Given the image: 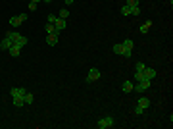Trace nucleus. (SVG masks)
Masks as SVG:
<instances>
[{
  "mask_svg": "<svg viewBox=\"0 0 173 129\" xmlns=\"http://www.w3.org/2000/svg\"><path fill=\"white\" fill-rule=\"evenodd\" d=\"M33 100H35L33 92H25V95H23V102H25V104H33Z\"/></svg>",
  "mask_w": 173,
  "mask_h": 129,
  "instance_id": "obj_19",
  "label": "nucleus"
},
{
  "mask_svg": "<svg viewBox=\"0 0 173 129\" xmlns=\"http://www.w3.org/2000/svg\"><path fill=\"white\" fill-rule=\"evenodd\" d=\"M58 39H60V35H46V42H48L50 46H56Z\"/></svg>",
  "mask_w": 173,
  "mask_h": 129,
  "instance_id": "obj_12",
  "label": "nucleus"
},
{
  "mask_svg": "<svg viewBox=\"0 0 173 129\" xmlns=\"http://www.w3.org/2000/svg\"><path fill=\"white\" fill-rule=\"evenodd\" d=\"M112 50H113V54H119V56H123V44H121V42L113 44V46H112Z\"/></svg>",
  "mask_w": 173,
  "mask_h": 129,
  "instance_id": "obj_17",
  "label": "nucleus"
},
{
  "mask_svg": "<svg viewBox=\"0 0 173 129\" xmlns=\"http://www.w3.org/2000/svg\"><path fill=\"white\" fill-rule=\"evenodd\" d=\"M41 2H46V4H50V2H52V0H41Z\"/></svg>",
  "mask_w": 173,
  "mask_h": 129,
  "instance_id": "obj_30",
  "label": "nucleus"
},
{
  "mask_svg": "<svg viewBox=\"0 0 173 129\" xmlns=\"http://www.w3.org/2000/svg\"><path fill=\"white\" fill-rule=\"evenodd\" d=\"M100 79V69L98 67H90L89 69V73H87V81L89 83H94V81Z\"/></svg>",
  "mask_w": 173,
  "mask_h": 129,
  "instance_id": "obj_4",
  "label": "nucleus"
},
{
  "mask_svg": "<svg viewBox=\"0 0 173 129\" xmlns=\"http://www.w3.org/2000/svg\"><path fill=\"white\" fill-rule=\"evenodd\" d=\"M150 85H152V81H148V79H144V81H137V83H133V91L142 92V91L150 89Z\"/></svg>",
  "mask_w": 173,
  "mask_h": 129,
  "instance_id": "obj_3",
  "label": "nucleus"
},
{
  "mask_svg": "<svg viewBox=\"0 0 173 129\" xmlns=\"http://www.w3.org/2000/svg\"><path fill=\"white\" fill-rule=\"evenodd\" d=\"M12 44H14V42H12L8 37H4V39H2V42H0V50H10V46H12Z\"/></svg>",
  "mask_w": 173,
  "mask_h": 129,
  "instance_id": "obj_14",
  "label": "nucleus"
},
{
  "mask_svg": "<svg viewBox=\"0 0 173 129\" xmlns=\"http://www.w3.org/2000/svg\"><path fill=\"white\" fill-rule=\"evenodd\" d=\"M27 19V14H19V16H14V17H10V25L12 27H17V25H21L23 21Z\"/></svg>",
  "mask_w": 173,
  "mask_h": 129,
  "instance_id": "obj_6",
  "label": "nucleus"
},
{
  "mask_svg": "<svg viewBox=\"0 0 173 129\" xmlns=\"http://www.w3.org/2000/svg\"><path fill=\"white\" fill-rule=\"evenodd\" d=\"M64 2H65V4L69 6V4H73V2H75V0H64Z\"/></svg>",
  "mask_w": 173,
  "mask_h": 129,
  "instance_id": "obj_29",
  "label": "nucleus"
},
{
  "mask_svg": "<svg viewBox=\"0 0 173 129\" xmlns=\"http://www.w3.org/2000/svg\"><path fill=\"white\" fill-rule=\"evenodd\" d=\"M142 112H144V110H142V108H141V106H137V108H135V114H137V116H141V114H142Z\"/></svg>",
  "mask_w": 173,
  "mask_h": 129,
  "instance_id": "obj_27",
  "label": "nucleus"
},
{
  "mask_svg": "<svg viewBox=\"0 0 173 129\" xmlns=\"http://www.w3.org/2000/svg\"><path fill=\"white\" fill-rule=\"evenodd\" d=\"M135 81H144V75H142V72H135Z\"/></svg>",
  "mask_w": 173,
  "mask_h": 129,
  "instance_id": "obj_24",
  "label": "nucleus"
},
{
  "mask_svg": "<svg viewBox=\"0 0 173 129\" xmlns=\"http://www.w3.org/2000/svg\"><path fill=\"white\" fill-rule=\"evenodd\" d=\"M121 44H123V56L125 58H131V54H133V41L131 39H125Z\"/></svg>",
  "mask_w": 173,
  "mask_h": 129,
  "instance_id": "obj_5",
  "label": "nucleus"
},
{
  "mask_svg": "<svg viewBox=\"0 0 173 129\" xmlns=\"http://www.w3.org/2000/svg\"><path fill=\"white\" fill-rule=\"evenodd\" d=\"M29 10L35 12V10H37V4H35V2H29Z\"/></svg>",
  "mask_w": 173,
  "mask_h": 129,
  "instance_id": "obj_28",
  "label": "nucleus"
},
{
  "mask_svg": "<svg viewBox=\"0 0 173 129\" xmlns=\"http://www.w3.org/2000/svg\"><path fill=\"white\" fill-rule=\"evenodd\" d=\"M137 106H141L142 110H146L150 106V98L148 97H141V98H138V102H137Z\"/></svg>",
  "mask_w": 173,
  "mask_h": 129,
  "instance_id": "obj_9",
  "label": "nucleus"
},
{
  "mask_svg": "<svg viewBox=\"0 0 173 129\" xmlns=\"http://www.w3.org/2000/svg\"><path fill=\"white\" fill-rule=\"evenodd\" d=\"M8 52H10V56H14V58H17V56L21 54V46H17V44H12Z\"/></svg>",
  "mask_w": 173,
  "mask_h": 129,
  "instance_id": "obj_10",
  "label": "nucleus"
},
{
  "mask_svg": "<svg viewBox=\"0 0 173 129\" xmlns=\"http://www.w3.org/2000/svg\"><path fill=\"white\" fill-rule=\"evenodd\" d=\"M127 6H138V0H127Z\"/></svg>",
  "mask_w": 173,
  "mask_h": 129,
  "instance_id": "obj_25",
  "label": "nucleus"
},
{
  "mask_svg": "<svg viewBox=\"0 0 173 129\" xmlns=\"http://www.w3.org/2000/svg\"><path fill=\"white\" fill-rule=\"evenodd\" d=\"M131 16H141V8H138V6H133V8H131Z\"/></svg>",
  "mask_w": 173,
  "mask_h": 129,
  "instance_id": "obj_21",
  "label": "nucleus"
},
{
  "mask_svg": "<svg viewBox=\"0 0 173 129\" xmlns=\"http://www.w3.org/2000/svg\"><path fill=\"white\" fill-rule=\"evenodd\" d=\"M121 14H123V16H131V6L123 4V8H121Z\"/></svg>",
  "mask_w": 173,
  "mask_h": 129,
  "instance_id": "obj_20",
  "label": "nucleus"
},
{
  "mask_svg": "<svg viewBox=\"0 0 173 129\" xmlns=\"http://www.w3.org/2000/svg\"><path fill=\"white\" fill-rule=\"evenodd\" d=\"M12 102H14L16 108H23V106H25V102H23V97H12Z\"/></svg>",
  "mask_w": 173,
  "mask_h": 129,
  "instance_id": "obj_13",
  "label": "nucleus"
},
{
  "mask_svg": "<svg viewBox=\"0 0 173 129\" xmlns=\"http://www.w3.org/2000/svg\"><path fill=\"white\" fill-rule=\"evenodd\" d=\"M46 35H60V31H56L52 23H46Z\"/></svg>",
  "mask_w": 173,
  "mask_h": 129,
  "instance_id": "obj_16",
  "label": "nucleus"
},
{
  "mask_svg": "<svg viewBox=\"0 0 173 129\" xmlns=\"http://www.w3.org/2000/svg\"><path fill=\"white\" fill-rule=\"evenodd\" d=\"M56 17H58V16H48V17H46V21H48V23H54Z\"/></svg>",
  "mask_w": 173,
  "mask_h": 129,
  "instance_id": "obj_26",
  "label": "nucleus"
},
{
  "mask_svg": "<svg viewBox=\"0 0 173 129\" xmlns=\"http://www.w3.org/2000/svg\"><path fill=\"white\" fill-rule=\"evenodd\" d=\"M96 127H98V129H110V127H113V118H112V116L100 118L98 123H96Z\"/></svg>",
  "mask_w": 173,
  "mask_h": 129,
  "instance_id": "obj_2",
  "label": "nucleus"
},
{
  "mask_svg": "<svg viewBox=\"0 0 173 129\" xmlns=\"http://www.w3.org/2000/svg\"><path fill=\"white\" fill-rule=\"evenodd\" d=\"M150 27H152V21L148 19V21H144L142 25H141V29H138V31H141V33L144 35V33H148V29H150Z\"/></svg>",
  "mask_w": 173,
  "mask_h": 129,
  "instance_id": "obj_18",
  "label": "nucleus"
},
{
  "mask_svg": "<svg viewBox=\"0 0 173 129\" xmlns=\"http://www.w3.org/2000/svg\"><path fill=\"white\" fill-rule=\"evenodd\" d=\"M67 16H69V12L64 8V10H60V16H58V17H62V19H67Z\"/></svg>",
  "mask_w": 173,
  "mask_h": 129,
  "instance_id": "obj_23",
  "label": "nucleus"
},
{
  "mask_svg": "<svg viewBox=\"0 0 173 129\" xmlns=\"http://www.w3.org/2000/svg\"><path fill=\"white\" fill-rule=\"evenodd\" d=\"M121 89H123V92H131L133 91V81H123V85H121Z\"/></svg>",
  "mask_w": 173,
  "mask_h": 129,
  "instance_id": "obj_15",
  "label": "nucleus"
},
{
  "mask_svg": "<svg viewBox=\"0 0 173 129\" xmlns=\"http://www.w3.org/2000/svg\"><path fill=\"white\" fill-rule=\"evenodd\" d=\"M6 37L12 41V42H14V44H17V46H21V48H23V46H25L27 44V39L25 37H23V35H19L17 31H8V35H6Z\"/></svg>",
  "mask_w": 173,
  "mask_h": 129,
  "instance_id": "obj_1",
  "label": "nucleus"
},
{
  "mask_svg": "<svg viewBox=\"0 0 173 129\" xmlns=\"http://www.w3.org/2000/svg\"><path fill=\"white\" fill-rule=\"evenodd\" d=\"M10 92H12V97H23V95H25L27 91L23 89V87H14V89H12Z\"/></svg>",
  "mask_w": 173,
  "mask_h": 129,
  "instance_id": "obj_11",
  "label": "nucleus"
},
{
  "mask_svg": "<svg viewBox=\"0 0 173 129\" xmlns=\"http://www.w3.org/2000/svg\"><path fill=\"white\" fill-rule=\"evenodd\" d=\"M52 25L56 27V31H60V33H62V31L65 29V25H67V23H65V19H62V17H56V21L52 23Z\"/></svg>",
  "mask_w": 173,
  "mask_h": 129,
  "instance_id": "obj_8",
  "label": "nucleus"
},
{
  "mask_svg": "<svg viewBox=\"0 0 173 129\" xmlns=\"http://www.w3.org/2000/svg\"><path fill=\"white\" fill-rule=\"evenodd\" d=\"M31 2H35V4H39V2H41V0H31Z\"/></svg>",
  "mask_w": 173,
  "mask_h": 129,
  "instance_id": "obj_31",
  "label": "nucleus"
},
{
  "mask_svg": "<svg viewBox=\"0 0 173 129\" xmlns=\"http://www.w3.org/2000/svg\"><path fill=\"white\" fill-rule=\"evenodd\" d=\"M142 75H144V79L152 81V79L156 77V69H154V67H144V69H142Z\"/></svg>",
  "mask_w": 173,
  "mask_h": 129,
  "instance_id": "obj_7",
  "label": "nucleus"
},
{
  "mask_svg": "<svg viewBox=\"0 0 173 129\" xmlns=\"http://www.w3.org/2000/svg\"><path fill=\"white\" fill-rule=\"evenodd\" d=\"M144 67H146V66H144L142 62H137V64H135V72H142Z\"/></svg>",
  "mask_w": 173,
  "mask_h": 129,
  "instance_id": "obj_22",
  "label": "nucleus"
}]
</instances>
